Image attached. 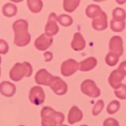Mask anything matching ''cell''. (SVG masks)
Wrapping results in <instances>:
<instances>
[{"label": "cell", "mask_w": 126, "mask_h": 126, "mask_svg": "<svg viewBox=\"0 0 126 126\" xmlns=\"http://www.w3.org/2000/svg\"><path fill=\"white\" fill-rule=\"evenodd\" d=\"M28 21L19 19L12 23V29L15 32V44L18 47H26L31 40V35L28 32Z\"/></svg>", "instance_id": "cell-1"}, {"label": "cell", "mask_w": 126, "mask_h": 126, "mask_svg": "<svg viewBox=\"0 0 126 126\" xmlns=\"http://www.w3.org/2000/svg\"><path fill=\"white\" fill-rule=\"evenodd\" d=\"M41 125L42 126H60L63 124L64 114L57 112L50 106H44L41 110Z\"/></svg>", "instance_id": "cell-2"}, {"label": "cell", "mask_w": 126, "mask_h": 126, "mask_svg": "<svg viewBox=\"0 0 126 126\" xmlns=\"http://www.w3.org/2000/svg\"><path fill=\"white\" fill-rule=\"evenodd\" d=\"M32 72H33V69L29 62H19V63H16L12 66V69L10 70V73H9V76H10V79L12 81L19 82L23 78L31 76Z\"/></svg>", "instance_id": "cell-3"}, {"label": "cell", "mask_w": 126, "mask_h": 126, "mask_svg": "<svg viewBox=\"0 0 126 126\" xmlns=\"http://www.w3.org/2000/svg\"><path fill=\"white\" fill-rule=\"evenodd\" d=\"M81 91L91 98H97L101 95V90L92 80H84L81 83Z\"/></svg>", "instance_id": "cell-4"}, {"label": "cell", "mask_w": 126, "mask_h": 126, "mask_svg": "<svg viewBox=\"0 0 126 126\" xmlns=\"http://www.w3.org/2000/svg\"><path fill=\"white\" fill-rule=\"evenodd\" d=\"M46 100V93L40 85L33 86L29 92V101L34 105H41Z\"/></svg>", "instance_id": "cell-5"}, {"label": "cell", "mask_w": 126, "mask_h": 126, "mask_svg": "<svg viewBox=\"0 0 126 126\" xmlns=\"http://www.w3.org/2000/svg\"><path fill=\"white\" fill-rule=\"evenodd\" d=\"M59 32V26H58V16L54 12H51L49 16L48 22L44 28V33L49 37H53Z\"/></svg>", "instance_id": "cell-6"}, {"label": "cell", "mask_w": 126, "mask_h": 126, "mask_svg": "<svg viewBox=\"0 0 126 126\" xmlns=\"http://www.w3.org/2000/svg\"><path fill=\"white\" fill-rule=\"evenodd\" d=\"M49 86L57 95H64L67 92V84L59 76H53Z\"/></svg>", "instance_id": "cell-7"}, {"label": "cell", "mask_w": 126, "mask_h": 126, "mask_svg": "<svg viewBox=\"0 0 126 126\" xmlns=\"http://www.w3.org/2000/svg\"><path fill=\"white\" fill-rule=\"evenodd\" d=\"M79 70V63L74 59H67L61 64V74L63 76H71Z\"/></svg>", "instance_id": "cell-8"}, {"label": "cell", "mask_w": 126, "mask_h": 126, "mask_svg": "<svg viewBox=\"0 0 126 126\" xmlns=\"http://www.w3.org/2000/svg\"><path fill=\"white\" fill-rule=\"evenodd\" d=\"M92 27L96 31H103L109 27V20H107V15L102 11L98 16L92 19Z\"/></svg>", "instance_id": "cell-9"}, {"label": "cell", "mask_w": 126, "mask_h": 126, "mask_svg": "<svg viewBox=\"0 0 126 126\" xmlns=\"http://www.w3.org/2000/svg\"><path fill=\"white\" fill-rule=\"evenodd\" d=\"M53 43V39L52 37H49L46 33L44 34H41L35 39L34 41V47L37 50L39 51H47Z\"/></svg>", "instance_id": "cell-10"}, {"label": "cell", "mask_w": 126, "mask_h": 126, "mask_svg": "<svg viewBox=\"0 0 126 126\" xmlns=\"http://www.w3.org/2000/svg\"><path fill=\"white\" fill-rule=\"evenodd\" d=\"M53 76L54 75H52V74L47 71L46 69H41L35 73L34 80L38 85H47V86H49L53 79Z\"/></svg>", "instance_id": "cell-11"}, {"label": "cell", "mask_w": 126, "mask_h": 126, "mask_svg": "<svg viewBox=\"0 0 126 126\" xmlns=\"http://www.w3.org/2000/svg\"><path fill=\"white\" fill-rule=\"evenodd\" d=\"M109 49H110V51L117 53L121 57L123 54V52H124V49H123V39L120 35L112 37L109 42Z\"/></svg>", "instance_id": "cell-12"}, {"label": "cell", "mask_w": 126, "mask_h": 126, "mask_svg": "<svg viewBox=\"0 0 126 126\" xmlns=\"http://www.w3.org/2000/svg\"><path fill=\"white\" fill-rule=\"evenodd\" d=\"M125 75L120 71L118 69L114 70L109 76V84L111 85L113 89H116V87L120 86V84L122 83V81L124 80Z\"/></svg>", "instance_id": "cell-13"}, {"label": "cell", "mask_w": 126, "mask_h": 126, "mask_svg": "<svg viewBox=\"0 0 126 126\" xmlns=\"http://www.w3.org/2000/svg\"><path fill=\"white\" fill-rule=\"evenodd\" d=\"M83 120V112L78 106H72L67 115V122L70 125H73L75 123Z\"/></svg>", "instance_id": "cell-14"}, {"label": "cell", "mask_w": 126, "mask_h": 126, "mask_svg": "<svg viewBox=\"0 0 126 126\" xmlns=\"http://www.w3.org/2000/svg\"><path fill=\"white\" fill-rule=\"evenodd\" d=\"M85 46H86V42H85V39L83 38V35L80 32L74 33L73 39H72L71 42V48L74 51H82L84 50Z\"/></svg>", "instance_id": "cell-15"}, {"label": "cell", "mask_w": 126, "mask_h": 126, "mask_svg": "<svg viewBox=\"0 0 126 126\" xmlns=\"http://www.w3.org/2000/svg\"><path fill=\"white\" fill-rule=\"evenodd\" d=\"M96 65H97V60H96V58L90 57L79 63V70L82 72H89V71H91V70H93L94 67H96Z\"/></svg>", "instance_id": "cell-16"}, {"label": "cell", "mask_w": 126, "mask_h": 126, "mask_svg": "<svg viewBox=\"0 0 126 126\" xmlns=\"http://www.w3.org/2000/svg\"><path fill=\"white\" fill-rule=\"evenodd\" d=\"M0 93L6 97H11L16 93V85L8 81H3L0 83Z\"/></svg>", "instance_id": "cell-17"}, {"label": "cell", "mask_w": 126, "mask_h": 126, "mask_svg": "<svg viewBox=\"0 0 126 126\" xmlns=\"http://www.w3.org/2000/svg\"><path fill=\"white\" fill-rule=\"evenodd\" d=\"M27 6L32 13H39L43 8V2L42 0H27Z\"/></svg>", "instance_id": "cell-18"}, {"label": "cell", "mask_w": 126, "mask_h": 126, "mask_svg": "<svg viewBox=\"0 0 126 126\" xmlns=\"http://www.w3.org/2000/svg\"><path fill=\"white\" fill-rule=\"evenodd\" d=\"M81 0H63V9L66 12L71 13L74 10H76L79 6H80Z\"/></svg>", "instance_id": "cell-19"}, {"label": "cell", "mask_w": 126, "mask_h": 126, "mask_svg": "<svg viewBox=\"0 0 126 126\" xmlns=\"http://www.w3.org/2000/svg\"><path fill=\"white\" fill-rule=\"evenodd\" d=\"M2 12H3V15L6 16V17L11 18L17 15L18 8L15 3H6L3 6V8H2Z\"/></svg>", "instance_id": "cell-20"}, {"label": "cell", "mask_w": 126, "mask_h": 126, "mask_svg": "<svg viewBox=\"0 0 126 126\" xmlns=\"http://www.w3.org/2000/svg\"><path fill=\"white\" fill-rule=\"evenodd\" d=\"M102 11L103 10L97 6V4H90V6H87L86 10H85V15H86V17L93 19V18H95L96 16L100 15Z\"/></svg>", "instance_id": "cell-21"}, {"label": "cell", "mask_w": 126, "mask_h": 126, "mask_svg": "<svg viewBox=\"0 0 126 126\" xmlns=\"http://www.w3.org/2000/svg\"><path fill=\"white\" fill-rule=\"evenodd\" d=\"M118 59H120V55H118L117 53L110 51L106 54V57H105V63H106L109 66H115L118 63Z\"/></svg>", "instance_id": "cell-22"}, {"label": "cell", "mask_w": 126, "mask_h": 126, "mask_svg": "<svg viewBox=\"0 0 126 126\" xmlns=\"http://www.w3.org/2000/svg\"><path fill=\"white\" fill-rule=\"evenodd\" d=\"M125 21H118V20H114L112 19L110 21V27L114 32H122L125 29Z\"/></svg>", "instance_id": "cell-23"}, {"label": "cell", "mask_w": 126, "mask_h": 126, "mask_svg": "<svg viewBox=\"0 0 126 126\" xmlns=\"http://www.w3.org/2000/svg\"><path fill=\"white\" fill-rule=\"evenodd\" d=\"M112 16H113V19L114 20H118V21H125V19H126V11L123 8H120V7H117V8H115L113 10V13H112Z\"/></svg>", "instance_id": "cell-24"}, {"label": "cell", "mask_w": 126, "mask_h": 126, "mask_svg": "<svg viewBox=\"0 0 126 126\" xmlns=\"http://www.w3.org/2000/svg\"><path fill=\"white\" fill-rule=\"evenodd\" d=\"M58 23H60L63 27H70L73 23V19L69 15H60L58 16Z\"/></svg>", "instance_id": "cell-25"}, {"label": "cell", "mask_w": 126, "mask_h": 126, "mask_svg": "<svg viewBox=\"0 0 126 126\" xmlns=\"http://www.w3.org/2000/svg\"><path fill=\"white\" fill-rule=\"evenodd\" d=\"M114 93H115V96L120 100H126V85L121 83L120 86L114 89Z\"/></svg>", "instance_id": "cell-26"}, {"label": "cell", "mask_w": 126, "mask_h": 126, "mask_svg": "<svg viewBox=\"0 0 126 126\" xmlns=\"http://www.w3.org/2000/svg\"><path fill=\"white\" fill-rule=\"evenodd\" d=\"M121 107V103L118 101H112L106 107V111L109 114H115L116 112H118Z\"/></svg>", "instance_id": "cell-27"}, {"label": "cell", "mask_w": 126, "mask_h": 126, "mask_svg": "<svg viewBox=\"0 0 126 126\" xmlns=\"http://www.w3.org/2000/svg\"><path fill=\"white\" fill-rule=\"evenodd\" d=\"M103 109H104V101H102V100L97 101V102L94 104V106H93V110H92V115L97 116L98 114L103 111Z\"/></svg>", "instance_id": "cell-28"}, {"label": "cell", "mask_w": 126, "mask_h": 126, "mask_svg": "<svg viewBox=\"0 0 126 126\" xmlns=\"http://www.w3.org/2000/svg\"><path fill=\"white\" fill-rule=\"evenodd\" d=\"M9 51V46L3 39H0V54H7Z\"/></svg>", "instance_id": "cell-29"}, {"label": "cell", "mask_w": 126, "mask_h": 126, "mask_svg": "<svg viewBox=\"0 0 126 126\" xmlns=\"http://www.w3.org/2000/svg\"><path fill=\"white\" fill-rule=\"evenodd\" d=\"M104 126H118L120 123L115 120V118H106V120L103 122Z\"/></svg>", "instance_id": "cell-30"}, {"label": "cell", "mask_w": 126, "mask_h": 126, "mask_svg": "<svg viewBox=\"0 0 126 126\" xmlns=\"http://www.w3.org/2000/svg\"><path fill=\"white\" fill-rule=\"evenodd\" d=\"M43 57H44V61H46V62H50L51 60L53 59V53L50 52V51H46Z\"/></svg>", "instance_id": "cell-31"}, {"label": "cell", "mask_w": 126, "mask_h": 126, "mask_svg": "<svg viewBox=\"0 0 126 126\" xmlns=\"http://www.w3.org/2000/svg\"><path fill=\"white\" fill-rule=\"evenodd\" d=\"M118 70L122 72L124 75H126V61H123L121 62V64L118 65Z\"/></svg>", "instance_id": "cell-32"}, {"label": "cell", "mask_w": 126, "mask_h": 126, "mask_svg": "<svg viewBox=\"0 0 126 126\" xmlns=\"http://www.w3.org/2000/svg\"><path fill=\"white\" fill-rule=\"evenodd\" d=\"M116 2H117L120 6H122V4H124V3H126V0H115Z\"/></svg>", "instance_id": "cell-33"}, {"label": "cell", "mask_w": 126, "mask_h": 126, "mask_svg": "<svg viewBox=\"0 0 126 126\" xmlns=\"http://www.w3.org/2000/svg\"><path fill=\"white\" fill-rule=\"evenodd\" d=\"M10 1L15 2V3H19V2H22V1H23V0H10Z\"/></svg>", "instance_id": "cell-34"}, {"label": "cell", "mask_w": 126, "mask_h": 126, "mask_svg": "<svg viewBox=\"0 0 126 126\" xmlns=\"http://www.w3.org/2000/svg\"><path fill=\"white\" fill-rule=\"evenodd\" d=\"M95 2H103V1H106V0H93Z\"/></svg>", "instance_id": "cell-35"}, {"label": "cell", "mask_w": 126, "mask_h": 126, "mask_svg": "<svg viewBox=\"0 0 126 126\" xmlns=\"http://www.w3.org/2000/svg\"><path fill=\"white\" fill-rule=\"evenodd\" d=\"M1 62H2V60H1V57H0V64H1Z\"/></svg>", "instance_id": "cell-36"}, {"label": "cell", "mask_w": 126, "mask_h": 126, "mask_svg": "<svg viewBox=\"0 0 126 126\" xmlns=\"http://www.w3.org/2000/svg\"><path fill=\"white\" fill-rule=\"evenodd\" d=\"M0 75H1V69H0Z\"/></svg>", "instance_id": "cell-37"}]
</instances>
